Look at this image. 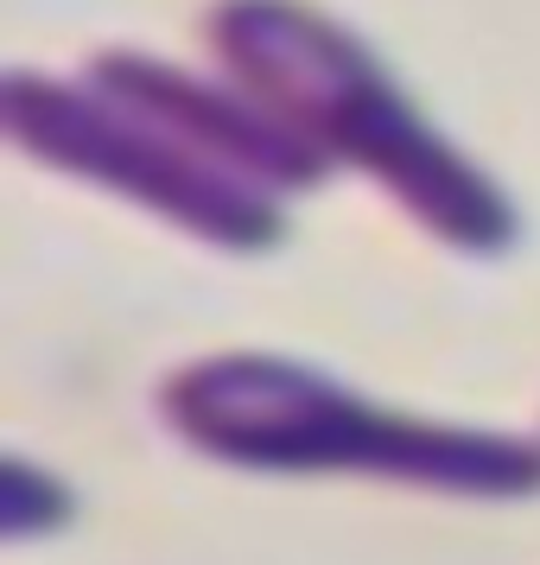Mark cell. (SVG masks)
Instances as JSON below:
<instances>
[{
  "label": "cell",
  "instance_id": "cell-1",
  "mask_svg": "<svg viewBox=\"0 0 540 565\" xmlns=\"http://www.w3.org/2000/svg\"><path fill=\"white\" fill-rule=\"evenodd\" d=\"M210 52L261 108H274L325 166H357L458 255L521 242L509 191L445 140L357 32L299 0H216Z\"/></svg>",
  "mask_w": 540,
  "mask_h": 565
},
{
  "label": "cell",
  "instance_id": "cell-2",
  "mask_svg": "<svg viewBox=\"0 0 540 565\" xmlns=\"http://www.w3.org/2000/svg\"><path fill=\"white\" fill-rule=\"evenodd\" d=\"M159 419L216 463L280 477H382V483L528 502L540 495V445L477 426H438L375 407L306 362L267 350H223L159 382Z\"/></svg>",
  "mask_w": 540,
  "mask_h": 565
},
{
  "label": "cell",
  "instance_id": "cell-3",
  "mask_svg": "<svg viewBox=\"0 0 540 565\" xmlns=\"http://www.w3.org/2000/svg\"><path fill=\"white\" fill-rule=\"evenodd\" d=\"M7 134L39 166H57L83 184H103L128 204L166 216L223 255H267L286 242V198L261 179L235 172L191 128L128 89H108L83 71V83H52L13 71L7 77Z\"/></svg>",
  "mask_w": 540,
  "mask_h": 565
}]
</instances>
